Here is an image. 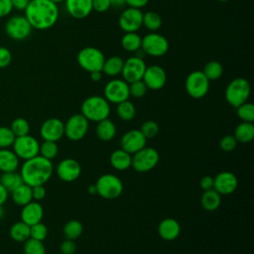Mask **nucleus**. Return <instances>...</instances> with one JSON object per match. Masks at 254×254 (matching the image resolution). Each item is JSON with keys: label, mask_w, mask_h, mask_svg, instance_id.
Segmentation results:
<instances>
[{"label": "nucleus", "mask_w": 254, "mask_h": 254, "mask_svg": "<svg viewBox=\"0 0 254 254\" xmlns=\"http://www.w3.org/2000/svg\"><path fill=\"white\" fill-rule=\"evenodd\" d=\"M24 11L32 28L37 30L50 29L59 19L58 4L50 0H30Z\"/></svg>", "instance_id": "nucleus-1"}, {"label": "nucleus", "mask_w": 254, "mask_h": 254, "mask_svg": "<svg viewBox=\"0 0 254 254\" xmlns=\"http://www.w3.org/2000/svg\"><path fill=\"white\" fill-rule=\"evenodd\" d=\"M20 175L24 184L30 187L45 185L53 175V164L50 160L38 155L23 163Z\"/></svg>", "instance_id": "nucleus-2"}, {"label": "nucleus", "mask_w": 254, "mask_h": 254, "mask_svg": "<svg viewBox=\"0 0 254 254\" xmlns=\"http://www.w3.org/2000/svg\"><path fill=\"white\" fill-rule=\"evenodd\" d=\"M110 113L109 102L102 96L92 95L84 99L81 104V114L88 120L99 122L108 118Z\"/></svg>", "instance_id": "nucleus-3"}, {"label": "nucleus", "mask_w": 254, "mask_h": 254, "mask_svg": "<svg viewBox=\"0 0 254 254\" xmlns=\"http://www.w3.org/2000/svg\"><path fill=\"white\" fill-rule=\"evenodd\" d=\"M250 95V84L243 77L232 79L225 89V99L233 107L237 108L242 103L246 102Z\"/></svg>", "instance_id": "nucleus-4"}, {"label": "nucleus", "mask_w": 254, "mask_h": 254, "mask_svg": "<svg viewBox=\"0 0 254 254\" xmlns=\"http://www.w3.org/2000/svg\"><path fill=\"white\" fill-rule=\"evenodd\" d=\"M94 185L96 187V194L106 199L117 198L123 191L121 180L113 174L100 176Z\"/></svg>", "instance_id": "nucleus-5"}, {"label": "nucleus", "mask_w": 254, "mask_h": 254, "mask_svg": "<svg viewBox=\"0 0 254 254\" xmlns=\"http://www.w3.org/2000/svg\"><path fill=\"white\" fill-rule=\"evenodd\" d=\"M77 64L85 71H101L105 58L103 53L94 47H85L77 54Z\"/></svg>", "instance_id": "nucleus-6"}, {"label": "nucleus", "mask_w": 254, "mask_h": 254, "mask_svg": "<svg viewBox=\"0 0 254 254\" xmlns=\"http://www.w3.org/2000/svg\"><path fill=\"white\" fill-rule=\"evenodd\" d=\"M160 156L156 149L144 147L132 156L131 167L138 173H147L153 170L159 163Z\"/></svg>", "instance_id": "nucleus-7"}, {"label": "nucleus", "mask_w": 254, "mask_h": 254, "mask_svg": "<svg viewBox=\"0 0 254 254\" xmlns=\"http://www.w3.org/2000/svg\"><path fill=\"white\" fill-rule=\"evenodd\" d=\"M32 26L23 15L10 17L5 24V32L9 38L15 41H23L32 33Z\"/></svg>", "instance_id": "nucleus-8"}, {"label": "nucleus", "mask_w": 254, "mask_h": 254, "mask_svg": "<svg viewBox=\"0 0 254 254\" xmlns=\"http://www.w3.org/2000/svg\"><path fill=\"white\" fill-rule=\"evenodd\" d=\"M209 89V80L201 70H194L190 72L186 79L187 93L194 98L199 99L206 95Z\"/></svg>", "instance_id": "nucleus-9"}, {"label": "nucleus", "mask_w": 254, "mask_h": 254, "mask_svg": "<svg viewBox=\"0 0 254 254\" xmlns=\"http://www.w3.org/2000/svg\"><path fill=\"white\" fill-rule=\"evenodd\" d=\"M12 147H13V151L17 155V157L24 161L29 160V159L34 158L39 155L40 144L35 137H33L29 134L20 136V137H16Z\"/></svg>", "instance_id": "nucleus-10"}, {"label": "nucleus", "mask_w": 254, "mask_h": 254, "mask_svg": "<svg viewBox=\"0 0 254 254\" xmlns=\"http://www.w3.org/2000/svg\"><path fill=\"white\" fill-rule=\"evenodd\" d=\"M141 50L151 57H162L169 50V42L160 34L150 33L142 38Z\"/></svg>", "instance_id": "nucleus-11"}, {"label": "nucleus", "mask_w": 254, "mask_h": 254, "mask_svg": "<svg viewBox=\"0 0 254 254\" xmlns=\"http://www.w3.org/2000/svg\"><path fill=\"white\" fill-rule=\"evenodd\" d=\"M89 121L80 113L71 115L64 123V135L70 141H79L86 135Z\"/></svg>", "instance_id": "nucleus-12"}, {"label": "nucleus", "mask_w": 254, "mask_h": 254, "mask_svg": "<svg viewBox=\"0 0 254 254\" xmlns=\"http://www.w3.org/2000/svg\"><path fill=\"white\" fill-rule=\"evenodd\" d=\"M129 84L123 79H111L104 87V98L111 103L118 104L129 98Z\"/></svg>", "instance_id": "nucleus-13"}, {"label": "nucleus", "mask_w": 254, "mask_h": 254, "mask_svg": "<svg viewBox=\"0 0 254 254\" xmlns=\"http://www.w3.org/2000/svg\"><path fill=\"white\" fill-rule=\"evenodd\" d=\"M146 67L147 65L142 58L134 56L127 59L124 61L121 71L123 80H125L127 83H131L142 79Z\"/></svg>", "instance_id": "nucleus-14"}, {"label": "nucleus", "mask_w": 254, "mask_h": 254, "mask_svg": "<svg viewBox=\"0 0 254 254\" xmlns=\"http://www.w3.org/2000/svg\"><path fill=\"white\" fill-rule=\"evenodd\" d=\"M118 24L125 33L137 32L143 26V13L140 9L129 7L119 16Z\"/></svg>", "instance_id": "nucleus-15"}, {"label": "nucleus", "mask_w": 254, "mask_h": 254, "mask_svg": "<svg viewBox=\"0 0 254 254\" xmlns=\"http://www.w3.org/2000/svg\"><path fill=\"white\" fill-rule=\"evenodd\" d=\"M147 139L142 134L140 130L133 129L127 131L120 140L121 149L129 153L130 155L135 154L139 150L143 149L146 146Z\"/></svg>", "instance_id": "nucleus-16"}, {"label": "nucleus", "mask_w": 254, "mask_h": 254, "mask_svg": "<svg viewBox=\"0 0 254 254\" xmlns=\"http://www.w3.org/2000/svg\"><path fill=\"white\" fill-rule=\"evenodd\" d=\"M40 134L44 141L57 142L64 135V124L59 118H49L41 125Z\"/></svg>", "instance_id": "nucleus-17"}, {"label": "nucleus", "mask_w": 254, "mask_h": 254, "mask_svg": "<svg viewBox=\"0 0 254 254\" xmlns=\"http://www.w3.org/2000/svg\"><path fill=\"white\" fill-rule=\"evenodd\" d=\"M147 88L152 90H159L166 84L167 73L165 69L159 65L147 66L142 77Z\"/></svg>", "instance_id": "nucleus-18"}, {"label": "nucleus", "mask_w": 254, "mask_h": 254, "mask_svg": "<svg viewBox=\"0 0 254 254\" xmlns=\"http://www.w3.org/2000/svg\"><path fill=\"white\" fill-rule=\"evenodd\" d=\"M81 173V167L79 163L71 158L62 160L57 167V175L60 180L70 183L78 179Z\"/></svg>", "instance_id": "nucleus-19"}, {"label": "nucleus", "mask_w": 254, "mask_h": 254, "mask_svg": "<svg viewBox=\"0 0 254 254\" xmlns=\"http://www.w3.org/2000/svg\"><path fill=\"white\" fill-rule=\"evenodd\" d=\"M238 186V180L236 176L230 172H220L213 178V189L219 194H230Z\"/></svg>", "instance_id": "nucleus-20"}, {"label": "nucleus", "mask_w": 254, "mask_h": 254, "mask_svg": "<svg viewBox=\"0 0 254 254\" xmlns=\"http://www.w3.org/2000/svg\"><path fill=\"white\" fill-rule=\"evenodd\" d=\"M67 13L74 19H84L92 11V0H65Z\"/></svg>", "instance_id": "nucleus-21"}, {"label": "nucleus", "mask_w": 254, "mask_h": 254, "mask_svg": "<svg viewBox=\"0 0 254 254\" xmlns=\"http://www.w3.org/2000/svg\"><path fill=\"white\" fill-rule=\"evenodd\" d=\"M44 216V208L37 201H30L23 205L21 210V220L29 226L41 222Z\"/></svg>", "instance_id": "nucleus-22"}, {"label": "nucleus", "mask_w": 254, "mask_h": 254, "mask_svg": "<svg viewBox=\"0 0 254 254\" xmlns=\"http://www.w3.org/2000/svg\"><path fill=\"white\" fill-rule=\"evenodd\" d=\"M181 232L180 223L174 218H165L163 219L158 226V233L161 238L167 241L175 240Z\"/></svg>", "instance_id": "nucleus-23"}, {"label": "nucleus", "mask_w": 254, "mask_h": 254, "mask_svg": "<svg viewBox=\"0 0 254 254\" xmlns=\"http://www.w3.org/2000/svg\"><path fill=\"white\" fill-rule=\"evenodd\" d=\"M19 158L13 150L0 149V172H15L19 168Z\"/></svg>", "instance_id": "nucleus-24"}, {"label": "nucleus", "mask_w": 254, "mask_h": 254, "mask_svg": "<svg viewBox=\"0 0 254 254\" xmlns=\"http://www.w3.org/2000/svg\"><path fill=\"white\" fill-rule=\"evenodd\" d=\"M132 156L123 149H117L110 155L111 166L118 171H125L131 167Z\"/></svg>", "instance_id": "nucleus-25"}, {"label": "nucleus", "mask_w": 254, "mask_h": 254, "mask_svg": "<svg viewBox=\"0 0 254 254\" xmlns=\"http://www.w3.org/2000/svg\"><path fill=\"white\" fill-rule=\"evenodd\" d=\"M96 135L99 140L103 142L111 141L116 135V126L108 118L97 122Z\"/></svg>", "instance_id": "nucleus-26"}, {"label": "nucleus", "mask_w": 254, "mask_h": 254, "mask_svg": "<svg viewBox=\"0 0 254 254\" xmlns=\"http://www.w3.org/2000/svg\"><path fill=\"white\" fill-rule=\"evenodd\" d=\"M202 207L207 211L216 210L221 203V194H219L214 189L203 190L200 198Z\"/></svg>", "instance_id": "nucleus-27"}, {"label": "nucleus", "mask_w": 254, "mask_h": 254, "mask_svg": "<svg viewBox=\"0 0 254 254\" xmlns=\"http://www.w3.org/2000/svg\"><path fill=\"white\" fill-rule=\"evenodd\" d=\"M234 138L240 143H249L254 138V125L251 122H241L234 130Z\"/></svg>", "instance_id": "nucleus-28"}, {"label": "nucleus", "mask_w": 254, "mask_h": 254, "mask_svg": "<svg viewBox=\"0 0 254 254\" xmlns=\"http://www.w3.org/2000/svg\"><path fill=\"white\" fill-rule=\"evenodd\" d=\"M11 192H12V199L17 205L23 206L33 200L32 187L26 184H22Z\"/></svg>", "instance_id": "nucleus-29"}, {"label": "nucleus", "mask_w": 254, "mask_h": 254, "mask_svg": "<svg viewBox=\"0 0 254 254\" xmlns=\"http://www.w3.org/2000/svg\"><path fill=\"white\" fill-rule=\"evenodd\" d=\"M124 61L118 56H112L105 59L101 71L109 76H116L121 73Z\"/></svg>", "instance_id": "nucleus-30"}, {"label": "nucleus", "mask_w": 254, "mask_h": 254, "mask_svg": "<svg viewBox=\"0 0 254 254\" xmlns=\"http://www.w3.org/2000/svg\"><path fill=\"white\" fill-rule=\"evenodd\" d=\"M9 234L14 241L25 242L28 238H30V226L22 220L17 221L10 227Z\"/></svg>", "instance_id": "nucleus-31"}, {"label": "nucleus", "mask_w": 254, "mask_h": 254, "mask_svg": "<svg viewBox=\"0 0 254 254\" xmlns=\"http://www.w3.org/2000/svg\"><path fill=\"white\" fill-rule=\"evenodd\" d=\"M0 184L8 190V192L13 191L15 189H17L19 186L24 184L23 179L20 175V173L15 172H8V173H2L0 177Z\"/></svg>", "instance_id": "nucleus-32"}, {"label": "nucleus", "mask_w": 254, "mask_h": 254, "mask_svg": "<svg viewBox=\"0 0 254 254\" xmlns=\"http://www.w3.org/2000/svg\"><path fill=\"white\" fill-rule=\"evenodd\" d=\"M142 38L136 32L125 33L121 40L122 48L130 53H135L141 49Z\"/></svg>", "instance_id": "nucleus-33"}, {"label": "nucleus", "mask_w": 254, "mask_h": 254, "mask_svg": "<svg viewBox=\"0 0 254 254\" xmlns=\"http://www.w3.org/2000/svg\"><path fill=\"white\" fill-rule=\"evenodd\" d=\"M116 113L118 117L123 121H130L136 115V108L134 104L128 99L117 104Z\"/></svg>", "instance_id": "nucleus-34"}, {"label": "nucleus", "mask_w": 254, "mask_h": 254, "mask_svg": "<svg viewBox=\"0 0 254 254\" xmlns=\"http://www.w3.org/2000/svg\"><path fill=\"white\" fill-rule=\"evenodd\" d=\"M63 231H64V235L66 239L75 240L82 234L83 226L80 221H78L76 219H71L64 224Z\"/></svg>", "instance_id": "nucleus-35"}, {"label": "nucleus", "mask_w": 254, "mask_h": 254, "mask_svg": "<svg viewBox=\"0 0 254 254\" xmlns=\"http://www.w3.org/2000/svg\"><path fill=\"white\" fill-rule=\"evenodd\" d=\"M201 71L207 77V79L209 81L210 80H216L222 75L223 67H222V65L219 62L210 61L207 64H205V65H204V67Z\"/></svg>", "instance_id": "nucleus-36"}, {"label": "nucleus", "mask_w": 254, "mask_h": 254, "mask_svg": "<svg viewBox=\"0 0 254 254\" xmlns=\"http://www.w3.org/2000/svg\"><path fill=\"white\" fill-rule=\"evenodd\" d=\"M143 26H145L149 31H157L162 26V18L154 11L146 12L143 14Z\"/></svg>", "instance_id": "nucleus-37"}, {"label": "nucleus", "mask_w": 254, "mask_h": 254, "mask_svg": "<svg viewBox=\"0 0 254 254\" xmlns=\"http://www.w3.org/2000/svg\"><path fill=\"white\" fill-rule=\"evenodd\" d=\"M23 250L24 254H46V247L43 241L31 237L24 242Z\"/></svg>", "instance_id": "nucleus-38"}, {"label": "nucleus", "mask_w": 254, "mask_h": 254, "mask_svg": "<svg viewBox=\"0 0 254 254\" xmlns=\"http://www.w3.org/2000/svg\"><path fill=\"white\" fill-rule=\"evenodd\" d=\"M59 152V148L57 145V142L54 141H44L40 145L39 149V155L52 161L54 158L57 157Z\"/></svg>", "instance_id": "nucleus-39"}, {"label": "nucleus", "mask_w": 254, "mask_h": 254, "mask_svg": "<svg viewBox=\"0 0 254 254\" xmlns=\"http://www.w3.org/2000/svg\"><path fill=\"white\" fill-rule=\"evenodd\" d=\"M10 129L12 130V132L14 133V135L16 137H20V136H24V135L29 134L30 124L25 118L18 117V118L13 120V122L11 123Z\"/></svg>", "instance_id": "nucleus-40"}, {"label": "nucleus", "mask_w": 254, "mask_h": 254, "mask_svg": "<svg viewBox=\"0 0 254 254\" xmlns=\"http://www.w3.org/2000/svg\"><path fill=\"white\" fill-rule=\"evenodd\" d=\"M237 116L242 120V122H251L254 121V105L250 102H244L239 105L237 108Z\"/></svg>", "instance_id": "nucleus-41"}, {"label": "nucleus", "mask_w": 254, "mask_h": 254, "mask_svg": "<svg viewBox=\"0 0 254 254\" xmlns=\"http://www.w3.org/2000/svg\"><path fill=\"white\" fill-rule=\"evenodd\" d=\"M16 136L10 127L0 126V149H7L11 147L15 141Z\"/></svg>", "instance_id": "nucleus-42"}, {"label": "nucleus", "mask_w": 254, "mask_h": 254, "mask_svg": "<svg viewBox=\"0 0 254 254\" xmlns=\"http://www.w3.org/2000/svg\"><path fill=\"white\" fill-rule=\"evenodd\" d=\"M48 236V228L47 226L41 222H38L36 224H33L30 226V237L44 241Z\"/></svg>", "instance_id": "nucleus-43"}, {"label": "nucleus", "mask_w": 254, "mask_h": 254, "mask_svg": "<svg viewBox=\"0 0 254 254\" xmlns=\"http://www.w3.org/2000/svg\"><path fill=\"white\" fill-rule=\"evenodd\" d=\"M139 130L142 132L146 139H151L159 133V125L156 121L148 120L141 125V128Z\"/></svg>", "instance_id": "nucleus-44"}, {"label": "nucleus", "mask_w": 254, "mask_h": 254, "mask_svg": "<svg viewBox=\"0 0 254 254\" xmlns=\"http://www.w3.org/2000/svg\"><path fill=\"white\" fill-rule=\"evenodd\" d=\"M129 84V93L131 96L136 97V98H140L143 97L146 94L147 91V86L144 83V81L142 79L128 83Z\"/></svg>", "instance_id": "nucleus-45"}, {"label": "nucleus", "mask_w": 254, "mask_h": 254, "mask_svg": "<svg viewBox=\"0 0 254 254\" xmlns=\"http://www.w3.org/2000/svg\"><path fill=\"white\" fill-rule=\"evenodd\" d=\"M237 141L233 135H225L219 141V147L224 152H231L237 146Z\"/></svg>", "instance_id": "nucleus-46"}, {"label": "nucleus", "mask_w": 254, "mask_h": 254, "mask_svg": "<svg viewBox=\"0 0 254 254\" xmlns=\"http://www.w3.org/2000/svg\"><path fill=\"white\" fill-rule=\"evenodd\" d=\"M12 54L9 49L5 47H0V68L6 67L11 64Z\"/></svg>", "instance_id": "nucleus-47"}, {"label": "nucleus", "mask_w": 254, "mask_h": 254, "mask_svg": "<svg viewBox=\"0 0 254 254\" xmlns=\"http://www.w3.org/2000/svg\"><path fill=\"white\" fill-rule=\"evenodd\" d=\"M76 250V245L71 239L64 240L60 245V253L62 254H73Z\"/></svg>", "instance_id": "nucleus-48"}, {"label": "nucleus", "mask_w": 254, "mask_h": 254, "mask_svg": "<svg viewBox=\"0 0 254 254\" xmlns=\"http://www.w3.org/2000/svg\"><path fill=\"white\" fill-rule=\"evenodd\" d=\"M111 7L109 0H92V10L98 13H104Z\"/></svg>", "instance_id": "nucleus-49"}, {"label": "nucleus", "mask_w": 254, "mask_h": 254, "mask_svg": "<svg viewBox=\"0 0 254 254\" xmlns=\"http://www.w3.org/2000/svg\"><path fill=\"white\" fill-rule=\"evenodd\" d=\"M32 195H33V199L35 200L43 199L46 196V189L44 185L32 187Z\"/></svg>", "instance_id": "nucleus-50"}, {"label": "nucleus", "mask_w": 254, "mask_h": 254, "mask_svg": "<svg viewBox=\"0 0 254 254\" xmlns=\"http://www.w3.org/2000/svg\"><path fill=\"white\" fill-rule=\"evenodd\" d=\"M13 7L10 0H0V18L9 15Z\"/></svg>", "instance_id": "nucleus-51"}, {"label": "nucleus", "mask_w": 254, "mask_h": 254, "mask_svg": "<svg viewBox=\"0 0 254 254\" xmlns=\"http://www.w3.org/2000/svg\"><path fill=\"white\" fill-rule=\"evenodd\" d=\"M199 185L203 190H211V189H213V178L210 176H204L201 178Z\"/></svg>", "instance_id": "nucleus-52"}, {"label": "nucleus", "mask_w": 254, "mask_h": 254, "mask_svg": "<svg viewBox=\"0 0 254 254\" xmlns=\"http://www.w3.org/2000/svg\"><path fill=\"white\" fill-rule=\"evenodd\" d=\"M149 0H125V4H127L129 7L140 9L148 4Z\"/></svg>", "instance_id": "nucleus-53"}, {"label": "nucleus", "mask_w": 254, "mask_h": 254, "mask_svg": "<svg viewBox=\"0 0 254 254\" xmlns=\"http://www.w3.org/2000/svg\"><path fill=\"white\" fill-rule=\"evenodd\" d=\"M10 1L12 4V7L20 11H24L30 2V0H10Z\"/></svg>", "instance_id": "nucleus-54"}, {"label": "nucleus", "mask_w": 254, "mask_h": 254, "mask_svg": "<svg viewBox=\"0 0 254 254\" xmlns=\"http://www.w3.org/2000/svg\"><path fill=\"white\" fill-rule=\"evenodd\" d=\"M8 198V190L0 184V205H3Z\"/></svg>", "instance_id": "nucleus-55"}, {"label": "nucleus", "mask_w": 254, "mask_h": 254, "mask_svg": "<svg viewBox=\"0 0 254 254\" xmlns=\"http://www.w3.org/2000/svg\"><path fill=\"white\" fill-rule=\"evenodd\" d=\"M102 77V71H92L90 72V78L93 81H99Z\"/></svg>", "instance_id": "nucleus-56"}, {"label": "nucleus", "mask_w": 254, "mask_h": 254, "mask_svg": "<svg viewBox=\"0 0 254 254\" xmlns=\"http://www.w3.org/2000/svg\"><path fill=\"white\" fill-rule=\"evenodd\" d=\"M111 6L113 7H121L125 5V0H109Z\"/></svg>", "instance_id": "nucleus-57"}, {"label": "nucleus", "mask_w": 254, "mask_h": 254, "mask_svg": "<svg viewBox=\"0 0 254 254\" xmlns=\"http://www.w3.org/2000/svg\"><path fill=\"white\" fill-rule=\"evenodd\" d=\"M87 191H88V193H90V194H95V193H96V187H95V185H90V186L87 188Z\"/></svg>", "instance_id": "nucleus-58"}, {"label": "nucleus", "mask_w": 254, "mask_h": 254, "mask_svg": "<svg viewBox=\"0 0 254 254\" xmlns=\"http://www.w3.org/2000/svg\"><path fill=\"white\" fill-rule=\"evenodd\" d=\"M3 214H4V209H3V207H2V205H0V219L2 218V216H3Z\"/></svg>", "instance_id": "nucleus-59"}, {"label": "nucleus", "mask_w": 254, "mask_h": 254, "mask_svg": "<svg viewBox=\"0 0 254 254\" xmlns=\"http://www.w3.org/2000/svg\"><path fill=\"white\" fill-rule=\"evenodd\" d=\"M50 1H52V2H54V3H56V4H58V3H62V2H64L65 0H50Z\"/></svg>", "instance_id": "nucleus-60"}, {"label": "nucleus", "mask_w": 254, "mask_h": 254, "mask_svg": "<svg viewBox=\"0 0 254 254\" xmlns=\"http://www.w3.org/2000/svg\"><path fill=\"white\" fill-rule=\"evenodd\" d=\"M219 2H226V1H228V0H218Z\"/></svg>", "instance_id": "nucleus-61"}, {"label": "nucleus", "mask_w": 254, "mask_h": 254, "mask_svg": "<svg viewBox=\"0 0 254 254\" xmlns=\"http://www.w3.org/2000/svg\"><path fill=\"white\" fill-rule=\"evenodd\" d=\"M57 254H62V253H57Z\"/></svg>", "instance_id": "nucleus-62"}]
</instances>
